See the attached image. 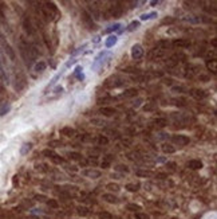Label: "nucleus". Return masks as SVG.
<instances>
[{"mask_svg": "<svg viewBox=\"0 0 217 219\" xmlns=\"http://www.w3.org/2000/svg\"><path fill=\"white\" fill-rule=\"evenodd\" d=\"M172 141L174 143V144H178L181 145V147H184V145H188L189 144V137H186L184 136V134H174V136L172 137Z\"/></svg>", "mask_w": 217, "mask_h": 219, "instance_id": "obj_6", "label": "nucleus"}, {"mask_svg": "<svg viewBox=\"0 0 217 219\" xmlns=\"http://www.w3.org/2000/svg\"><path fill=\"white\" fill-rule=\"evenodd\" d=\"M68 157L71 160H82V155L78 152H70L68 153Z\"/></svg>", "mask_w": 217, "mask_h": 219, "instance_id": "obj_29", "label": "nucleus"}, {"mask_svg": "<svg viewBox=\"0 0 217 219\" xmlns=\"http://www.w3.org/2000/svg\"><path fill=\"white\" fill-rule=\"evenodd\" d=\"M125 73H134V74H137L138 73V69H134V67H126V69H123Z\"/></svg>", "mask_w": 217, "mask_h": 219, "instance_id": "obj_42", "label": "nucleus"}, {"mask_svg": "<svg viewBox=\"0 0 217 219\" xmlns=\"http://www.w3.org/2000/svg\"><path fill=\"white\" fill-rule=\"evenodd\" d=\"M117 40H118V38H117L115 35L108 36L107 39H106V42H105V46H106V47H113L114 44L117 43Z\"/></svg>", "mask_w": 217, "mask_h": 219, "instance_id": "obj_19", "label": "nucleus"}, {"mask_svg": "<svg viewBox=\"0 0 217 219\" xmlns=\"http://www.w3.org/2000/svg\"><path fill=\"white\" fill-rule=\"evenodd\" d=\"M97 143L99 145H106L108 143V138L107 137H105V136H98L97 137Z\"/></svg>", "mask_w": 217, "mask_h": 219, "instance_id": "obj_32", "label": "nucleus"}, {"mask_svg": "<svg viewBox=\"0 0 217 219\" xmlns=\"http://www.w3.org/2000/svg\"><path fill=\"white\" fill-rule=\"evenodd\" d=\"M46 8H47V10H51L54 14H56V12H58V8H56V5H55L52 1H47V3H46Z\"/></svg>", "mask_w": 217, "mask_h": 219, "instance_id": "obj_28", "label": "nucleus"}, {"mask_svg": "<svg viewBox=\"0 0 217 219\" xmlns=\"http://www.w3.org/2000/svg\"><path fill=\"white\" fill-rule=\"evenodd\" d=\"M158 3H159V1H151L150 4H151V5H155V4H158Z\"/></svg>", "mask_w": 217, "mask_h": 219, "instance_id": "obj_50", "label": "nucleus"}, {"mask_svg": "<svg viewBox=\"0 0 217 219\" xmlns=\"http://www.w3.org/2000/svg\"><path fill=\"white\" fill-rule=\"evenodd\" d=\"M122 14H123V8L119 5V3H114L110 7V10L106 12V18H111V16L113 18H121Z\"/></svg>", "mask_w": 217, "mask_h": 219, "instance_id": "obj_1", "label": "nucleus"}, {"mask_svg": "<svg viewBox=\"0 0 217 219\" xmlns=\"http://www.w3.org/2000/svg\"><path fill=\"white\" fill-rule=\"evenodd\" d=\"M162 151L165 153H174L176 152V148L172 144H163L162 145Z\"/></svg>", "mask_w": 217, "mask_h": 219, "instance_id": "obj_23", "label": "nucleus"}, {"mask_svg": "<svg viewBox=\"0 0 217 219\" xmlns=\"http://www.w3.org/2000/svg\"><path fill=\"white\" fill-rule=\"evenodd\" d=\"M173 44L177 46V47H180V48H185V47L190 46V42L188 39H176L174 42H173Z\"/></svg>", "mask_w": 217, "mask_h": 219, "instance_id": "obj_12", "label": "nucleus"}, {"mask_svg": "<svg viewBox=\"0 0 217 219\" xmlns=\"http://www.w3.org/2000/svg\"><path fill=\"white\" fill-rule=\"evenodd\" d=\"M3 18H4V12L0 10V19H3Z\"/></svg>", "mask_w": 217, "mask_h": 219, "instance_id": "obj_49", "label": "nucleus"}, {"mask_svg": "<svg viewBox=\"0 0 217 219\" xmlns=\"http://www.w3.org/2000/svg\"><path fill=\"white\" fill-rule=\"evenodd\" d=\"M82 70H83V69H82L81 66H78L77 69H75V75H77L79 79H83V73H82Z\"/></svg>", "mask_w": 217, "mask_h": 219, "instance_id": "obj_37", "label": "nucleus"}, {"mask_svg": "<svg viewBox=\"0 0 217 219\" xmlns=\"http://www.w3.org/2000/svg\"><path fill=\"white\" fill-rule=\"evenodd\" d=\"M108 55L110 54H107L106 51H102V53L98 54V57L94 59V62H93V69L94 70H98L99 67L103 66V63H105V58L106 57H108Z\"/></svg>", "mask_w": 217, "mask_h": 219, "instance_id": "obj_3", "label": "nucleus"}, {"mask_svg": "<svg viewBox=\"0 0 217 219\" xmlns=\"http://www.w3.org/2000/svg\"><path fill=\"white\" fill-rule=\"evenodd\" d=\"M132 57L133 59H141L144 57V48L140 43H136L132 47Z\"/></svg>", "mask_w": 217, "mask_h": 219, "instance_id": "obj_5", "label": "nucleus"}, {"mask_svg": "<svg viewBox=\"0 0 217 219\" xmlns=\"http://www.w3.org/2000/svg\"><path fill=\"white\" fill-rule=\"evenodd\" d=\"M0 43H1V46H3V48H4V53L9 57V59H11V61H15V58H16L15 51H14V48L11 47V44L5 40V38H4L3 35H0Z\"/></svg>", "mask_w": 217, "mask_h": 219, "instance_id": "obj_2", "label": "nucleus"}, {"mask_svg": "<svg viewBox=\"0 0 217 219\" xmlns=\"http://www.w3.org/2000/svg\"><path fill=\"white\" fill-rule=\"evenodd\" d=\"M126 208L127 210H130V211H134V212H138V210H141V207L138 206V204H134V203H130V204H127L126 206Z\"/></svg>", "mask_w": 217, "mask_h": 219, "instance_id": "obj_36", "label": "nucleus"}, {"mask_svg": "<svg viewBox=\"0 0 217 219\" xmlns=\"http://www.w3.org/2000/svg\"><path fill=\"white\" fill-rule=\"evenodd\" d=\"M23 26H24V30H26V32H27L28 35H32L34 34V28H32V24L31 22H30V19H26L23 20Z\"/></svg>", "mask_w": 217, "mask_h": 219, "instance_id": "obj_13", "label": "nucleus"}, {"mask_svg": "<svg viewBox=\"0 0 217 219\" xmlns=\"http://www.w3.org/2000/svg\"><path fill=\"white\" fill-rule=\"evenodd\" d=\"M140 27V22H132V23L129 24V27H127V31H134V30H137V28Z\"/></svg>", "mask_w": 217, "mask_h": 219, "instance_id": "obj_34", "label": "nucleus"}, {"mask_svg": "<svg viewBox=\"0 0 217 219\" xmlns=\"http://www.w3.org/2000/svg\"><path fill=\"white\" fill-rule=\"evenodd\" d=\"M119 27H121V24L119 23H115L114 26H110L108 28H106L105 34H108V32H113V31H117V30H119Z\"/></svg>", "mask_w": 217, "mask_h": 219, "instance_id": "obj_31", "label": "nucleus"}, {"mask_svg": "<svg viewBox=\"0 0 217 219\" xmlns=\"http://www.w3.org/2000/svg\"><path fill=\"white\" fill-rule=\"evenodd\" d=\"M46 67H47V65H46V63L43 62V61H40V62H38V63H36L34 69H35V71H36V73H43V71L46 70Z\"/></svg>", "mask_w": 217, "mask_h": 219, "instance_id": "obj_22", "label": "nucleus"}, {"mask_svg": "<svg viewBox=\"0 0 217 219\" xmlns=\"http://www.w3.org/2000/svg\"><path fill=\"white\" fill-rule=\"evenodd\" d=\"M82 22H83V24H85L89 30H94V28H95V23H94L93 18L90 16V14L87 11L82 12Z\"/></svg>", "mask_w": 217, "mask_h": 219, "instance_id": "obj_4", "label": "nucleus"}, {"mask_svg": "<svg viewBox=\"0 0 217 219\" xmlns=\"http://www.w3.org/2000/svg\"><path fill=\"white\" fill-rule=\"evenodd\" d=\"M60 75H62V73H59V74H56V75H55V77H54V78H52V81H51V82H50V83H48V86H47V89H46V91H47V90H48V89H50V87H52V86H54V85H55V83H56V81H58V79H59V78H60Z\"/></svg>", "mask_w": 217, "mask_h": 219, "instance_id": "obj_33", "label": "nucleus"}, {"mask_svg": "<svg viewBox=\"0 0 217 219\" xmlns=\"http://www.w3.org/2000/svg\"><path fill=\"white\" fill-rule=\"evenodd\" d=\"M167 165H169V167H170L172 169H173V168H174V167H176V164H174V163H167Z\"/></svg>", "mask_w": 217, "mask_h": 219, "instance_id": "obj_47", "label": "nucleus"}, {"mask_svg": "<svg viewBox=\"0 0 217 219\" xmlns=\"http://www.w3.org/2000/svg\"><path fill=\"white\" fill-rule=\"evenodd\" d=\"M115 169L117 171H119V172H129V168L126 167V165H123V164H119Z\"/></svg>", "mask_w": 217, "mask_h": 219, "instance_id": "obj_41", "label": "nucleus"}, {"mask_svg": "<svg viewBox=\"0 0 217 219\" xmlns=\"http://www.w3.org/2000/svg\"><path fill=\"white\" fill-rule=\"evenodd\" d=\"M157 176H158L159 179H163V177H166V175H163V173H158Z\"/></svg>", "mask_w": 217, "mask_h": 219, "instance_id": "obj_48", "label": "nucleus"}, {"mask_svg": "<svg viewBox=\"0 0 217 219\" xmlns=\"http://www.w3.org/2000/svg\"><path fill=\"white\" fill-rule=\"evenodd\" d=\"M32 149V144L31 143H24L23 145H22V148H20V155L22 156H24V155H27L30 151Z\"/></svg>", "mask_w": 217, "mask_h": 219, "instance_id": "obj_17", "label": "nucleus"}, {"mask_svg": "<svg viewBox=\"0 0 217 219\" xmlns=\"http://www.w3.org/2000/svg\"><path fill=\"white\" fill-rule=\"evenodd\" d=\"M190 96L194 97L196 100H202V98L205 97V91L201 89H192L190 90Z\"/></svg>", "mask_w": 217, "mask_h": 219, "instance_id": "obj_9", "label": "nucleus"}, {"mask_svg": "<svg viewBox=\"0 0 217 219\" xmlns=\"http://www.w3.org/2000/svg\"><path fill=\"white\" fill-rule=\"evenodd\" d=\"M106 188H107L108 191H114V192L119 191V186H118L117 183H108L107 186H106Z\"/></svg>", "mask_w": 217, "mask_h": 219, "instance_id": "obj_27", "label": "nucleus"}, {"mask_svg": "<svg viewBox=\"0 0 217 219\" xmlns=\"http://www.w3.org/2000/svg\"><path fill=\"white\" fill-rule=\"evenodd\" d=\"M136 175L140 177H150L153 173H151V171H146V169H138V171H136Z\"/></svg>", "mask_w": 217, "mask_h": 219, "instance_id": "obj_20", "label": "nucleus"}, {"mask_svg": "<svg viewBox=\"0 0 217 219\" xmlns=\"http://www.w3.org/2000/svg\"><path fill=\"white\" fill-rule=\"evenodd\" d=\"M136 219H149V215L147 214H144V212H136Z\"/></svg>", "mask_w": 217, "mask_h": 219, "instance_id": "obj_39", "label": "nucleus"}, {"mask_svg": "<svg viewBox=\"0 0 217 219\" xmlns=\"http://www.w3.org/2000/svg\"><path fill=\"white\" fill-rule=\"evenodd\" d=\"M158 14L157 12H149V14H142L141 15V20H150V19H154L157 18Z\"/></svg>", "mask_w": 217, "mask_h": 219, "instance_id": "obj_21", "label": "nucleus"}, {"mask_svg": "<svg viewBox=\"0 0 217 219\" xmlns=\"http://www.w3.org/2000/svg\"><path fill=\"white\" fill-rule=\"evenodd\" d=\"M154 126L157 128V129H159V128H163V126H166L167 125V121L165 120V118H157V120H154Z\"/></svg>", "mask_w": 217, "mask_h": 219, "instance_id": "obj_18", "label": "nucleus"}, {"mask_svg": "<svg viewBox=\"0 0 217 219\" xmlns=\"http://www.w3.org/2000/svg\"><path fill=\"white\" fill-rule=\"evenodd\" d=\"M35 199H36V200H40V202H42V200L44 199V196H42V195H36V196H35Z\"/></svg>", "mask_w": 217, "mask_h": 219, "instance_id": "obj_46", "label": "nucleus"}, {"mask_svg": "<svg viewBox=\"0 0 217 219\" xmlns=\"http://www.w3.org/2000/svg\"><path fill=\"white\" fill-rule=\"evenodd\" d=\"M113 159H114V157H113V155H107V156L103 157V161H106V163H108V164H110Z\"/></svg>", "mask_w": 217, "mask_h": 219, "instance_id": "obj_43", "label": "nucleus"}, {"mask_svg": "<svg viewBox=\"0 0 217 219\" xmlns=\"http://www.w3.org/2000/svg\"><path fill=\"white\" fill-rule=\"evenodd\" d=\"M126 190L130 192H136L140 190V184H132V183H129L126 184Z\"/></svg>", "mask_w": 217, "mask_h": 219, "instance_id": "obj_25", "label": "nucleus"}, {"mask_svg": "<svg viewBox=\"0 0 217 219\" xmlns=\"http://www.w3.org/2000/svg\"><path fill=\"white\" fill-rule=\"evenodd\" d=\"M137 93H138V91H137V89H127V90H125L123 93L121 94V97H123V98H130V97H136L137 96Z\"/></svg>", "mask_w": 217, "mask_h": 219, "instance_id": "obj_16", "label": "nucleus"}, {"mask_svg": "<svg viewBox=\"0 0 217 219\" xmlns=\"http://www.w3.org/2000/svg\"><path fill=\"white\" fill-rule=\"evenodd\" d=\"M103 200H106L107 203H113V204H115L118 203V198H117L115 195H111V194H103Z\"/></svg>", "mask_w": 217, "mask_h": 219, "instance_id": "obj_15", "label": "nucleus"}, {"mask_svg": "<svg viewBox=\"0 0 217 219\" xmlns=\"http://www.w3.org/2000/svg\"><path fill=\"white\" fill-rule=\"evenodd\" d=\"M51 160L54 161V163H56V164H62L63 161H64V160H63V159H62V157H60V156H58V155H55V156H52V157H51Z\"/></svg>", "mask_w": 217, "mask_h": 219, "instance_id": "obj_38", "label": "nucleus"}, {"mask_svg": "<svg viewBox=\"0 0 217 219\" xmlns=\"http://www.w3.org/2000/svg\"><path fill=\"white\" fill-rule=\"evenodd\" d=\"M188 167L190 169H200L202 168V161L198 160V159H193V160L188 161Z\"/></svg>", "mask_w": 217, "mask_h": 219, "instance_id": "obj_10", "label": "nucleus"}, {"mask_svg": "<svg viewBox=\"0 0 217 219\" xmlns=\"http://www.w3.org/2000/svg\"><path fill=\"white\" fill-rule=\"evenodd\" d=\"M75 129L74 128H71V126H64V128H62L60 129V134H63V136H67V137H73L75 136Z\"/></svg>", "mask_w": 217, "mask_h": 219, "instance_id": "obj_11", "label": "nucleus"}, {"mask_svg": "<svg viewBox=\"0 0 217 219\" xmlns=\"http://www.w3.org/2000/svg\"><path fill=\"white\" fill-rule=\"evenodd\" d=\"M99 113H101L102 116L110 117V116H113V114L117 113V110L114 109V108H111V106H103V108H101V109H99Z\"/></svg>", "mask_w": 217, "mask_h": 219, "instance_id": "obj_8", "label": "nucleus"}, {"mask_svg": "<svg viewBox=\"0 0 217 219\" xmlns=\"http://www.w3.org/2000/svg\"><path fill=\"white\" fill-rule=\"evenodd\" d=\"M77 212L81 216H86V215H89V208L87 207H83V206H79V207L77 208Z\"/></svg>", "mask_w": 217, "mask_h": 219, "instance_id": "obj_24", "label": "nucleus"}, {"mask_svg": "<svg viewBox=\"0 0 217 219\" xmlns=\"http://www.w3.org/2000/svg\"><path fill=\"white\" fill-rule=\"evenodd\" d=\"M82 175L86 176V177H90V179H98V177H101V171H98V169H85V171H82Z\"/></svg>", "mask_w": 217, "mask_h": 219, "instance_id": "obj_7", "label": "nucleus"}, {"mask_svg": "<svg viewBox=\"0 0 217 219\" xmlns=\"http://www.w3.org/2000/svg\"><path fill=\"white\" fill-rule=\"evenodd\" d=\"M182 87L181 86H178V87H173V91H177V93H182Z\"/></svg>", "mask_w": 217, "mask_h": 219, "instance_id": "obj_44", "label": "nucleus"}, {"mask_svg": "<svg viewBox=\"0 0 217 219\" xmlns=\"http://www.w3.org/2000/svg\"><path fill=\"white\" fill-rule=\"evenodd\" d=\"M9 110H11V105H9V104H4V105L0 108V116H4V114H7Z\"/></svg>", "mask_w": 217, "mask_h": 219, "instance_id": "obj_26", "label": "nucleus"}, {"mask_svg": "<svg viewBox=\"0 0 217 219\" xmlns=\"http://www.w3.org/2000/svg\"><path fill=\"white\" fill-rule=\"evenodd\" d=\"M110 167V164L108 163H106V161H102V168H108Z\"/></svg>", "mask_w": 217, "mask_h": 219, "instance_id": "obj_45", "label": "nucleus"}, {"mask_svg": "<svg viewBox=\"0 0 217 219\" xmlns=\"http://www.w3.org/2000/svg\"><path fill=\"white\" fill-rule=\"evenodd\" d=\"M42 155L43 156H46V157H52V156H55V152L52 151V149H43Z\"/></svg>", "mask_w": 217, "mask_h": 219, "instance_id": "obj_35", "label": "nucleus"}, {"mask_svg": "<svg viewBox=\"0 0 217 219\" xmlns=\"http://www.w3.org/2000/svg\"><path fill=\"white\" fill-rule=\"evenodd\" d=\"M98 218L99 219H111V215L108 212H99L98 214Z\"/></svg>", "mask_w": 217, "mask_h": 219, "instance_id": "obj_40", "label": "nucleus"}, {"mask_svg": "<svg viewBox=\"0 0 217 219\" xmlns=\"http://www.w3.org/2000/svg\"><path fill=\"white\" fill-rule=\"evenodd\" d=\"M47 204H48V207L54 208V210L59 208V203H58V202H56V200H55V199H50V200H47Z\"/></svg>", "mask_w": 217, "mask_h": 219, "instance_id": "obj_30", "label": "nucleus"}, {"mask_svg": "<svg viewBox=\"0 0 217 219\" xmlns=\"http://www.w3.org/2000/svg\"><path fill=\"white\" fill-rule=\"evenodd\" d=\"M165 55V50H162V48H153L150 53V58H161V57H163Z\"/></svg>", "mask_w": 217, "mask_h": 219, "instance_id": "obj_14", "label": "nucleus"}]
</instances>
